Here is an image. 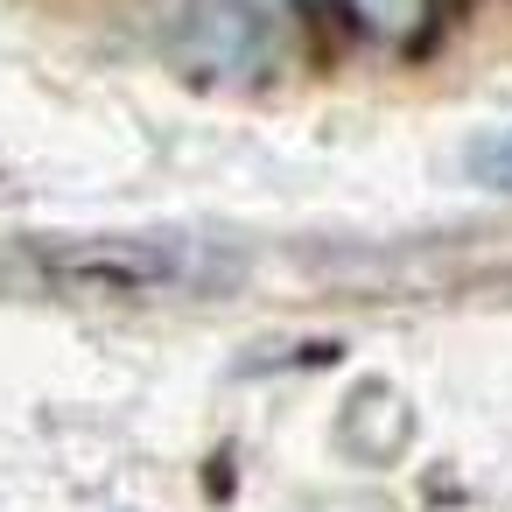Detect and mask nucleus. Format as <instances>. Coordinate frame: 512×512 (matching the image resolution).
<instances>
[{"label": "nucleus", "instance_id": "f257e3e1", "mask_svg": "<svg viewBox=\"0 0 512 512\" xmlns=\"http://www.w3.org/2000/svg\"><path fill=\"white\" fill-rule=\"evenodd\" d=\"M29 267L78 295H204L239 281V260L190 232H57L29 246Z\"/></svg>", "mask_w": 512, "mask_h": 512}, {"label": "nucleus", "instance_id": "f03ea898", "mask_svg": "<svg viewBox=\"0 0 512 512\" xmlns=\"http://www.w3.org/2000/svg\"><path fill=\"white\" fill-rule=\"evenodd\" d=\"M176 50H183V64L197 78L246 85L274 57V29H267L260 8H246V0H197V8L183 15V29H176Z\"/></svg>", "mask_w": 512, "mask_h": 512}, {"label": "nucleus", "instance_id": "7ed1b4c3", "mask_svg": "<svg viewBox=\"0 0 512 512\" xmlns=\"http://www.w3.org/2000/svg\"><path fill=\"white\" fill-rule=\"evenodd\" d=\"M470 176H477L484 190H505V197H512V127L470 148Z\"/></svg>", "mask_w": 512, "mask_h": 512}, {"label": "nucleus", "instance_id": "20e7f679", "mask_svg": "<svg viewBox=\"0 0 512 512\" xmlns=\"http://www.w3.org/2000/svg\"><path fill=\"white\" fill-rule=\"evenodd\" d=\"M358 8L379 22V29H407L414 22V8H421V0H358Z\"/></svg>", "mask_w": 512, "mask_h": 512}]
</instances>
